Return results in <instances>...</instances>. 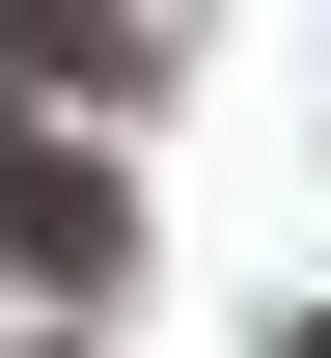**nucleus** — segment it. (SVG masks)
<instances>
[{
    "instance_id": "1",
    "label": "nucleus",
    "mask_w": 331,
    "mask_h": 358,
    "mask_svg": "<svg viewBox=\"0 0 331 358\" xmlns=\"http://www.w3.org/2000/svg\"><path fill=\"white\" fill-rule=\"evenodd\" d=\"M304 358H331V331H304Z\"/></svg>"
}]
</instances>
